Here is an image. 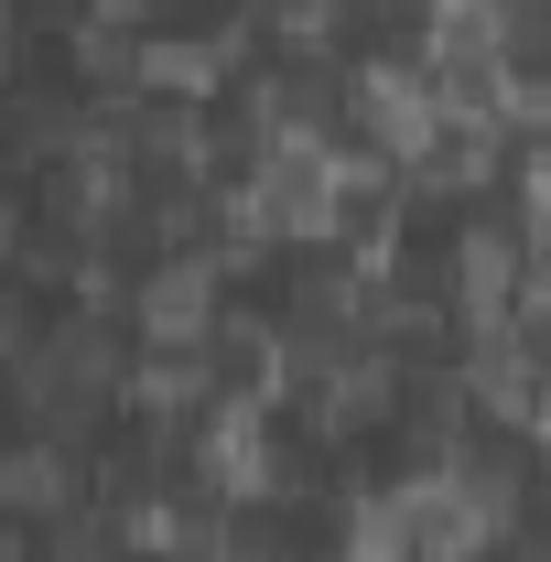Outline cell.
I'll return each instance as SVG.
<instances>
[{"label": "cell", "mask_w": 551, "mask_h": 562, "mask_svg": "<svg viewBox=\"0 0 551 562\" xmlns=\"http://www.w3.org/2000/svg\"><path fill=\"white\" fill-rule=\"evenodd\" d=\"M66 508H76V454L66 443L33 432V443L0 454V519H66Z\"/></svg>", "instance_id": "6"}, {"label": "cell", "mask_w": 551, "mask_h": 562, "mask_svg": "<svg viewBox=\"0 0 551 562\" xmlns=\"http://www.w3.org/2000/svg\"><path fill=\"white\" fill-rule=\"evenodd\" d=\"M530 260H551V173H530Z\"/></svg>", "instance_id": "11"}, {"label": "cell", "mask_w": 551, "mask_h": 562, "mask_svg": "<svg viewBox=\"0 0 551 562\" xmlns=\"http://www.w3.org/2000/svg\"><path fill=\"white\" fill-rule=\"evenodd\" d=\"M195 476H206L216 497H271V487H281V465H271V422H260V401H238V412H206Z\"/></svg>", "instance_id": "4"}, {"label": "cell", "mask_w": 551, "mask_h": 562, "mask_svg": "<svg viewBox=\"0 0 551 562\" xmlns=\"http://www.w3.org/2000/svg\"><path fill=\"white\" fill-rule=\"evenodd\" d=\"M11 249H22V206L0 195V271H11Z\"/></svg>", "instance_id": "12"}, {"label": "cell", "mask_w": 551, "mask_h": 562, "mask_svg": "<svg viewBox=\"0 0 551 562\" xmlns=\"http://www.w3.org/2000/svg\"><path fill=\"white\" fill-rule=\"evenodd\" d=\"M357 131H368V162H432V140H443V109H432V76L412 66H368L357 76Z\"/></svg>", "instance_id": "1"}, {"label": "cell", "mask_w": 551, "mask_h": 562, "mask_svg": "<svg viewBox=\"0 0 551 562\" xmlns=\"http://www.w3.org/2000/svg\"><path fill=\"white\" fill-rule=\"evenodd\" d=\"M0 357H22V314H11V292H0Z\"/></svg>", "instance_id": "13"}, {"label": "cell", "mask_w": 551, "mask_h": 562, "mask_svg": "<svg viewBox=\"0 0 551 562\" xmlns=\"http://www.w3.org/2000/svg\"><path fill=\"white\" fill-rule=\"evenodd\" d=\"M508 303H519V238L465 227V238H454V314H465V336H497Z\"/></svg>", "instance_id": "5"}, {"label": "cell", "mask_w": 551, "mask_h": 562, "mask_svg": "<svg viewBox=\"0 0 551 562\" xmlns=\"http://www.w3.org/2000/svg\"><path fill=\"white\" fill-rule=\"evenodd\" d=\"M530 432H541V443H551V379H541V390H530Z\"/></svg>", "instance_id": "14"}, {"label": "cell", "mask_w": 551, "mask_h": 562, "mask_svg": "<svg viewBox=\"0 0 551 562\" xmlns=\"http://www.w3.org/2000/svg\"><path fill=\"white\" fill-rule=\"evenodd\" d=\"M131 66H140L131 22H87V11H76V76H131Z\"/></svg>", "instance_id": "9"}, {"label": "cell", "mask_w": 551, "mask_h": 562, "mask_svg": "<svg viewBox=\"0 0 551 562\" xmlns=\"http://www.w3.org/2000/svg\"><path fill=\"white\" fill-rule=\"evenodd\" d=\"M238 44H249V33H238V22H227V33H140V98H162V109H206L216 87H227V76H238Z\"/></svg>", "instance_id": "3"}, {"label": "cell", "mask_w": 551, "mask_h": 562, "mask_svg": "<svg viewBox=\"0 0 551 562\" xmlns=\"http://www.w3.org/2000/svg\"><path fill=\"white\" fill-rule=\"evenodd\" d=\"M216 530L206 519H184L173 497H120V552H140V562H195Z\"/></svg>", "instance_id": "8"}, {"label": "cell", "mask_w": 551, "mask_h": 562, "mask_svg": "<svg viewBox=\"0 0 551 562\" xmlns=\"http://www.w3.org/2000/svg\"><path fill=\"white\" fill-rule=\"evenodd\" d=\"M131 314H140L151 347H206L216 325H227V314H216V260H206V249H162V260L140 271Z\"/></svg>", "instance_id": "2"}, {"label": "cell", "mask_w": 551, "mask_h": 562, "mask_svg": "<svg viewBox=\"0 0 551 562\" xmlns=\"http://www.w3.org/2000/svg\"><path fill=\"white\" fill-rule=\"evenodd\" d=\"M336 11L346 0H271V33L292 55H325V44H336Z\"/></svg>", "instance_id": "10"}, {"label": "cell", "mask_w": 551, "mask_h": 562, "mask_svg": "<svg viewBox=\"0 0 551 562\" xmlns=\"http://www.w3.org/2000/svg\"><path fill=\"white\" fill-rule=\"evenodd\" d=\"M120 401H131V412H151V422L195 412V401H206V357H195V347H151L131 379H120Z\"/></svg>", "instance_id": "7"}]
</instances>
